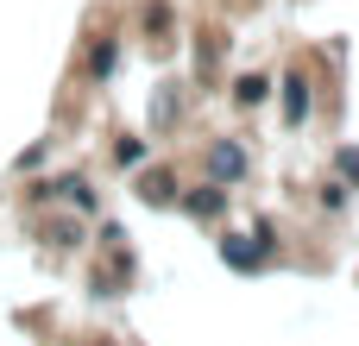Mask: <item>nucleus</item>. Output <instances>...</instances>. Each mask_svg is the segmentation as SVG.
Here are the masks:
<instances>
[{
    "mask_svg": "<svg viewBox=\"0 0 359 346\" xmlns=\"http://www.w3.org/2000/svg\"><path fill=\"white\" fill-rule=\"evenodd\" d=\"M341 170H347V177H359V151H341Z\"/></svg>",
    "mask_w": 359,
    "mask_h": 346,
    "instance_id": "nucleus-5",
    "label": "nucleus"
},
{
    "mask_svg": "<svg viewBox=\"0 0 359 346\" xmlns=\"http://www.w3.org/2000/svg\"><path fill=\"white\" fill-rule=\"evenodd\" d=\"M240 101H265V76H246L240 82Z\"/></svg>",
    "mask_w": 359,
    "mask_h": 346,
    "instance_id": "nucleus-4",
    "label": "nucleus"
},
{
    "mask_svg": "<svg viewBox=\"0 0 359 346\" xmlns=\"http://www.w3.org/2000/svg\"><path fill=\"white\" fill-rule=\"evenodd\" d=\"M221 202H227V189H215V183H208V189H196V195H189V214H221Z\"/></svg>",
    "mask_w": 359,
    "mask_h": 346,
    "instance_id": "nucleus-3",
    "label": "nucleus"
},
{
    "mask_svg": "<svg viewBox=\"0 0 359 346\" xmlns=\"http://www.w3.org/2000/svg\"><path fill=\"white\" fill-rule=\"evenodd\" d=\"M208 164H215V177H227V183H233V177L246 170V151H240V145H215V151H208Z\"/></svg>",
    "mask_w": 359,
    "mask_h": 346,
    "instance_id": "nucleus-1",
    "label": "nucleus"
},
{
    "mask_svg": "<svg viewBox=\"0 0 359 346\" xmlns=\"http://www.w3.org/2000/svg\"><path fill=\"white\" fill-rule=\"evenodd\" d=\"M284 113H290V120H303V113H309V88H303V76H290V82H284Z\"/></svg>",
    "mask_w": 359,
    "mask_h": 346,
    "instance_id": "nucleus-2",
    "label": "nucleus"
}]
</instances>
